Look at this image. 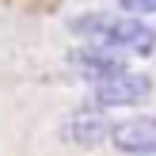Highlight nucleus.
Instances as JSON below:
<instances>
[{
	"mask_svg": "<svg viewBox=\"0 0 156 156\" xmlns=\"http://www.w3.org/2000/svg\"><path fill=\"white\" fill-rule=\"evenodd\" d=\"M69 30L84 38L88 46H107L118 53L149 57L156 53V30L137 15H114V12H84L69 19Z\"/></svg>",
	"mask_w": 156,
	"mask_h": 156,
	"instance_id": "obj_1",
	"label": "nucleus"
},
{
	"mask_svg": "<svg viewBox=\"0 0 156 156\" xmlns=\"http://www.w3.org/2000/svg\"><path fill=\"white\" fill-rule=\"evenodd\" d=\"M111 141L114 149H122L126 156H145L156 152V118H126L118 126H111Z\"/></svg>",
	"mask_w": 156,
	"mask_h": 156,
	"instance_id": "obj_4",
	"label": "nucleus"
},
{
	"mask_svg": "<svg viewBox=\"0 0 156 156\" xmlns=\"http://www.w3.org/2000/svg\"><path fill=\"white\" fill-rule=\"evenodd\" d=\"M69 65L88 84H95V80H107V76L122 73V69H126V57H122L118 50H107V46H80V50L69 53Z\"/></svg>",
	"mask_w": 156,
	"mask_h": 156,
	"instance_id": "obj_3",
	"label": "nucleus"
},
{
	"mask_svg": "<svg viewBox=\"0 0 156 156\" xmlns=\"http://www.w3.org/2000/svg\"><path fill=\"white\" fill-rule=\"evenodd\" d=\"M65 137L73 145H80V149H99V145L111 137V122L99 111H80V114H73V118L65 122Z\"/></svg>",
	"mask_w": 156,
	"mask_h": 156,
	"instance_id": "obj_5",
	"label": "nucleus"
},
{
	"mask_svg": "<svg viewBox=\"0 0 156 156\" xmlns=\"http://www.w3.org/2000/svg\"><path fill=\"white\" fill-rule=\"evenodd\" d=\"M122 12L145 19V15H156V0H122Z\"/></svg>",
	"mask_w": 156,
	"mask_h": 156,
	"instance_id": "obj_6",
	"label": "nucleus"
},
{
	"mask_svg": "<svg viewBox=\"0 0 156 156\" xmlns=\"http://www.w3.org/2000/svg\"><path fill=\"white\" fill-rule=\"evenodd\" d=\"M149 95H152V80L145 73H129V69H122V73L91 84V103L107 107V111L111 107H137Z\"/></svg>",
	"mask_w": 156,
	"mask_h": 156,
	"instance_id": "obj_2",
	"label": "nucleus"
}]
</instances>
